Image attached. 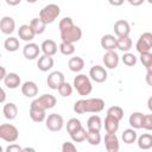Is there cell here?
Listing matches in <instances>:
<instances>
[{
  "mask_svg": "<svg viewBox=\"0 0 152 152\" xmlns=\"http://www.w3.org/2000/svg\"><path fill=\"white\" fill-rule=\"evenodd\" d=\"M104 108V101L100 97L81 99L74 103V112L76 114L100 113Z\"/></svg>",
  "mask_w": 152,
  "mask_h": 152,
  "instance_id": "6da1fadb",
  "label": "cell"
},
{
  "mask_svg": "<svg viewBox=\"0 0 152 152\" xmlns=\"http://www.w3.org/2000/svg\"><path fill=\"white\" fill-rule=\"evenodd\" d=\"M74 88L76 89V91L81 95V96H86L89 95L93 90V84L89 78V76L84 75V74H80L74 78Z\"/></svg>",
  "mask_w": 152,
  "mask_h": 152,
  "instance_id": "7a4b0ae2",
  "label": "cell"
},
{
  "mask_svg": "<svg viewBox=\"0 0 152 152\" xmlns=\"http://www.w3.org/2000/svg\"><path fill=\"white\" fill-rule=\"evenodd\" d=\"M61 14V8L58 5L56 4H49L46 6H44L40 12H39V18L48 25V24H52Z\"/></svg>",
  "mask_w": 152,
  "mask_h": 152,
  "instance_id": "3957f363",
  "label": "cell"
},
{
  "mask_svg": "<svg viewBox=\"0 0 152 152\" xmlns=\"http://www.w3.org/2000/svg\"><path fill=\"white\" fill-rule=\"evenodd\" d=\"M19 138L18 128L12 124H1L0 125V139L6 142H15Z\"/></svg>",
  "mask_w": 152,
  "mask_h": 152,
  "instance_id": "277c9868",
  "label": "cell"
},
{
  "mask_svg": "<svg viewBox=\"0 0 152 152\" xmlns=\"http://www.w3.org/2000/svg\"><path fill=\"white\" fill-rule=\"evenodd\" d=\"M56 103H57V99L53 95L43 94V95H40L39 97L34 99L31 102V107H36V108H39V109L48 110V109L53 108L56 106Z\"/></svg>",
  "mask_w": 152,
  "mask_h": 152,
  "instance_id": "5b68a950",
  "label": "cell"
},
{
  "mask_svg": "<svg viewBox=\"0 0 152 152\" xmlns=\"http://www.w3.org/2000/svg\"><path fill=\"white\" fill-rule=\"evenodd\" d=\"M59 34H61V40L62 42L75 44V43H77V42L81 40V38H82V30H81L80 26L74 25L70 28L59 32Z\"/></svg>",
  "mask_w": 152,
  "mask_h": 152,
  "instance_id": "8992f818",
  "label": "cell"
},
{
  "mask_svg": "<svg viewBox=\"0 0 152 152\" xmlns=\"http://www.w3.org/2000/svg\"><path fill=\"white\" fill-rule=\"evenodd\" d=\"M45 126L51 132H59L64 127V119L61 114L51 113L45 118Z\"/></svg>",
  "mask_w": 152,
  "mask_h": 152,
  "instance_id": "52a82bcc",
  "label": "cell"
},
{
  "mask_svg": "<svg viewBox=\"0 0 152 152\" xmlns=\"http://www.w3.org/2000/svg\"><path fill=\"white\" fill-rule=\"evenodd\" d=\"M135 49L139 53L142 52H151L152 49V33L151 32H144L135 43Z\"/></svg>",
  "mask_w": 152,
  "mask_h": 152,
  "instance_id": "ba28073f",
  "label": "cell"
},
{
  "mask_svg": "<svg viewBox=\"0 0 152 152\" xmlns=\"http://www.w3.org/2000/svg\"><path fill=\"white\" fill-rule=\"evenodd\" d=\"M107 70L102 65H94L89 70V78L96 83H103L107 80Z\"/></svg>",
  "mask_w": 152,
  "mask_h": 152,
  "instance_id": "9c48e42d",
  "label": "cell"
},
{
  "mask_svg": "<svg viewBox=\"0 0 152 152\" xmlns=\"http://www.w3.org/2000/svg\"><path fill=\"white\" fill-rule=\"evenodd\" d=\"M65 81V77H64V74L59 70H56V71H52L51 74H49L48 78H46V83H48V87L52 90H57L58 87Z\"/></svg>",
  "mask_w": 152,
  "mask_h": 152,
  "instance_id": "30bf717a",
  "label": "cell"
},
{
  "mask_svg": "<svg viewBox=\"0 0 152 152\" xmlns=\"http://www.w3.org/2000/svg\"><path fill=\"white\" fill-rule=\"evenodd\" d=\"M39 53H40V46L33 42L26 43L25 46L23 48V55L26 59L33 61L39 57Z\"/></svg>",
  "mask_w": 152,
  "mask_h": 152,
  "instance_id": "8fae6325",
  "label": "cell"
},
{
  "mask_svg": "<svg viewBox=\"0 0 152 152\" xmlns=\"http://www.w3.org/2000/svg\"><path fill=\"white\" fill-rule=\"evenodd\" d=\"M114 33L116 37H125V36H129L131 32V25L127 20L124 19H119L114 23Z\"/></svg>",
  "mask_w": 152,
  "mask_h": 152,
  "instance_id": "7c38bea8",
  "label": "cell"
},
{
  "mask_svg": "<svg viewBox=\"0 0 152 152\" xmlns=\"http://www.w3.org/2000/svg\"><path fill=\"white\" fill-rule=\"evenodd\" d=\"M104 147L108 152H118L120 148L119 138L115 133H106L104 135Z\"/></svg>",
  "mask_w": 152,
  "mask_h": 152,
  "instance_id": "4fadbf2b",
  "label": "cell"
},
{
  "mask_svg": "<svg viewBox=\"0 0 152 152\" xmlns=\"http://www.w3.org/2000/svg\"><path fill=\"white\" fill-rule=\"evenodd\" d=\"M119 61H120L119 55L114 50L107 51L103 55V58H102V62H103V64L107 69H115L119 64Z\"/></svg>",
  "mask_w": 152,
  "mask_h": 152,
  "instance_id": "5bb4252c",
  "label": "cell"
},
{
  "mask_svg": "<svg viewBox=\"0 0 152 152\" xmlns=\"http://www.w3.org/2000/svg\"><path fill=\"white\" fill-rule=\"evenodd\" d=\"M15 30V21L12 17H2L0 19V31L4 33V34H12Z\"/></svg>",
  "mask_w": 152,
  "mask_h": 152,
  "instance_id": "9a60e30c",
  "label": "cell"
},
{
  "mask_svg": "<svg viewBox=\"0 0 152 152\" xmlns=\"http://www.w3.org/2000/svg\"><path fill=\"white\" fill-rule=\"evenodd\" d=\"M18 36L21 40L28 43V42H32L36 33L33 32L32 27L30 26V24H23L21 26H19L18 28Z\"/></svg>",
  "mask_w": 152,
  "mask_h": 152,
  "instance_id": "2e32d148",
  "label": "cell"
},
{
  "mask_svg": "<svg viewBox=\"0 0 152 152\" xmlns=\"http://www.w3.org/2000/svg\"><path fill=\"white\" fill-rule=\"evenodd\" d=\"M21 93L26 97H36L38 95V86L33 81H26L21 84Z\"/></svg>",
  "mask_w": 152,
  "mask_h": 152,
  "instance_id": "e0dca14e",
  "label": "cell"
},
{
  "mask_svg": "<svg viewBox=\"0 0 152 152\" xmlns=\"http://www.w3.org/2000/svg\"><path fill=\"white\" fill-rule=\"evenodd\" d=\"M57 50H58L57 43L55 40H52V39H45L40 45V51L43 52V55H46V56L56 55Z\"/></svg>",
  "mask_w": 152,
  "mask_h": 152,
  "instance_id": "ac0fdd59",
  "label": "cell"
},
{
  "mask_svg": "<svg viewBox=\"0 0 152 152\" xmlns=\"http://www.w3.org/2000/svg\"><path fill=\"white\" fill-rule=\"evenodd\" d=\"M53 63H55V61H53L52 56H46V55H43V56L38 57V61H37V66H38V69H39L40 71L45 72V71H49V70H51V69H52Z\"/></svg>",
  "mask_w": 152,
  "mask_h": 152,
  "instance_id": "d6986e66",
  "label": "cell"
},
{
  "mask_svg": "<svg viewBox=\"0 0 152 152\" xmlns=\"http://www.w3.org/2000/svg\"><path fill=\"white\" fill-rule=\"evenodd\" d=\"M4 83L7 88L15 89L21 84V80L17 72H8V74H6L5 78H4Z\"/></svg>",
  "mask_w": 152,
  "mask_h": 152,
  "instance_id": "ffe728a7",
  "label": "cell"
},
{
  "mask_svg": "<svg viewBox=\"0 0 152 152\" xmlns=\"http://www.w3.org/2000/svg\"><path fill=\"white\" fill-rule=\"evenodd\" d=\"M100 44H101V48L106 51L115 50L116 49V37L114 34H104V36H102Z\"/></svg>",
  "mask_w": 152,
  "mask_h": 152,
  "instance_id": "44dd1931",
  "label": "cell"
},
{
  "mask_svg": "<svg viewBox=\"0 0 152 152\" xmlns=\"http://www.w3.org/2000/svg\"><path fill=\"white\" fill-rule=\"evenodd\" d=\"M2 113H4V116L7 120H10V121L14 120L17 118V115H18V107L13 102H7L6 104H4Z\"/></svg>",
  "mask_w": 152,
  "mask_h": 152,
  "instance_id": "7402d4cb",
  "label": "cell"
},
{
  "mask_svg": "<svg viewBox=\"0 0 152 152\" xmlns=\"http://www.w3.org/2000/svg\"><path fill=\"white\" fill-rule=\"evenodd\" d=\"M132 39L129 38V36H125V37H116V49H119L122 52H128L132 49Z\"/></svg>",
  "mask_w": 152,
  "mask_h": 152,
  "instance_id": "603a6c76",
  "label": "cell"
},
{
  "mask_svg": "<svg viewBox=\"0 0 152 152\" xmlns=\"http://www.w3.org/2000/svg\"><path fill=\"white\" fill-rule=\"evenodd\" d=\"M68 66H69L70 71H72V72H80L84 68V61H83L82 57H78V56L71 57L68 61Z\"/></svg>",
  "mask_w": 152,
  "mask_h": 152,
  "instance_id": "cb8c5ba5",
  "label": "cell"
},
{
  "mask_svg": "<svg viewBox=\"0 0 152 152\" xmlns=\"http://www.w3.org/2000/svg\"><path fill=\"white\" fill-rule=\"evenodd\" d=\"M102 128V120L99 115H91L87 120V129L88 131H96L100 132Z\"/></svg>",
  "mask_w": 152,
  "mask_h": 152,
  "instance_id": "d4e9b609",
  "label": "cell"
},
{
  "mask_svg": "<svg viewBox=\"0 0 152 152\" xmlns=\"http://www.w3.org/2000/svg\"><path fill=\"white\" fill-rule=\"evenodd\" d=\"M140 150H150L152 147V135L150 133H144L135 140Z\"/></svg>",
  "mask_w": 152,
  "mask_h": 152,
  "instance_id": "484cf974",
  "label": "cell"
},
{
  "mask_svg": "<svg viewBox=\"0 0 152 152\" xmlns=\"http://www.w3.org/2000/svg\"><path fill=\"white\" fill-rule=\"evenodd\" d=\"M30 118L33 122H43L46 118V110L30 106Z\"/></svg>",
  "mask_w": 152,
  "mask_h": 152,
  "instance_id": "4316f807",
  "label": "cell"
},
{
  "mask_svg": "<svg viewBox=\"0 0 152 152\" xmlns=\"http://www.w3.org/2000/svg\"><path fill=\"white\" fill-rule=\"evenodd\" d=\"M119 120H116L115 118L110 116V115H106L104 119V129L108 133H116L119 129Z\"/></svg>",
  "mask_w": 152,
  "mask_h": 152,
  "instance_id": "83f0119b",
  "label": "cell"
},
{
  "mask_svg": "<svg viewBox=\"0 0 152 152\" xmlns=\"http://www.w3.org/2000/svg\"><path fill=\"white\" fill-rule=\"evenodd\" d=\"M30 26L32 27L33 32L37 34H42L45 32V28H46V24L38 17V18H33L31 21H30Z\"/></svg>",
  "mask_w": 152,
  "mask_h": 152,
  "instance_id": "f1b7e54d",
  "label": "cell"
},
{
  "mask_svg": "<svg viewBox=\"0 0 152 152\" xmlns=\"http://www.w3.org/2000/svg\"><path fill=\"white\" fill-rule=\"evenodd\" d=\"M19 46H20L19 39L15 38V37H12V36L8 37V38H6L5 42H4V48L8 52H15L19 49Z\"/></svg>",
  "mask_w": 152,
  "mask_h": 152,
  "instance_id": "f546056e",
  "label": "cell"
},
{
  "mask_svg": "<svg viewBox=\"0 0 152 152\" xmlns=\"http://www.w3.org/2000/svg\"><path fill=\"white\" fill-rule=\"evenodd\" d=\"M121 138H122V141H124L125 144L129 145V144L135 142V140H137V138H138V134H137L135 129L131 127V128H127V129H125V131L122 132Z\"/></svg>",
  "mask_w": 152,
  "mask_h": 152,
  "instance_id": "4dcf8cb0",
  "label": "cell"
},
{
  "mask_svg": "<svg viewBox=\"0 0 152 152\" xmlns=\"http://www.w3.org/2000/svg\"><path fill=\"white\" fill-rule=\"evenodd\" d=\"M142 116L144 114L141 112H134L129 115V119H128V122L131 125L132 128L134 129H139L141 128V121H142Z\"/></svg>",
  "mask_w": 152,
  "mask_h": 152,
  "instance_id": "1f68e13d",
  "label": "cell"
},
{
  "mask_svg": "<svg viewBox=\"0 0 152 152\" xmlns=\"http://www.w3.org/2000/svg\"><path fill=\"white\" fill-rule=\"evenodd\" d=\"M86 140L91 145V146H97L101 142V134L100 132L96 131H88L87 129V137Z\"/></svg>",
  "mask_w": 152,
  "mask_h": 152,
  "instance_id": "d6a6232c",
  "label": "cell"
},
{
  "mask_svg": "<svg viewBox=\"0 0 152 152\" xmlns=\"http://www.w3.org/2000/svg\"><path fill=\"white\" fill-rule=\"evenodd\" d=\"M58 50L61 51L62 55L64 56H71L75 52V45L72 43H66V42H61L58 45Z\"/></svg>",
  "mask_w": 152,
  "mask_h": 152,
  "instance_id": "836d02e7",
  "label": "cell"
},
{
  "mask_svg": "<svg viewBox=\"0 0 152 152\" xmlns=\"http://www.w3.org/2000/svg\"><path fill=\"white\" fill-rule=\"evenodd\" d=\"M69 135H70V138L74 142H83L86 140V137H87V131H86V128L81 127V128H78L77 131H75L74 133H71Z\"/></svg>",
  "mask_w": 152,
  "mask_h": 152,
  "instance_id": "e575fe53",
  "label": "cell"
},
{
  "mask_svg": "<svg viewBox=\"0 0 152 152\" xmlns=\"http://www.w3.org/2000/svg\"><path fill=\"white\" fill-rule=\"evenodd\" d=\"M107 115H110V116L115 118L116 120L121 121L124 118V109L120 106H112L107 109Z\"/></svg>",
  "mask_w": 152,
  "mask_h": 152,
  "instance_id": "d590c367",
  "label": "cell"
},
{
  "mask_svg": "<svg viewBox=\"0 0 152 152\" xmlns=\"http://www.w3.org/2000/svg\"><path fill=\"white\" fill-rule=\"evenodd\" d=\"M81 127H82V124H81V121H80L78 119H76V118H71V119H69V120L66 121V131H68L69 134L74 133L75 131H77V129L81 128Z\"/></svg>",
  "mask_w": 152,
  "mask_h": 152,
  "instance_id": "8d00e7d4",
  "label": "cell"
},
{
  "mask_svg": "<svg viewBox=\"0 0 152 152\" xmlns=\"http://www.w3.org/2000/svg\"><path fill=\"white\" fill-rule=\"evenodd\" d=\"M58 93H59V95L61 96H63V97H69L71 94H72V86L70 84V83H68V82H63L59 87H58Z\"/></svg>",
  "mask_w": 152,
  "mask_h": 152,
  "instance_id": "74e56055",
  "label": "cell"
},
{
  "mask_svg": "<svg viewBox=\"0 0 152 152\" xmlns=\"http://www.w3.org/2000/svg\"><path fill=\"white\" fill-rule=\"evenodd\" d=\"M140 62L146 68V70H152V53L151 52L140 53Z\"/></svg>",
  "mask_w": 152,
  "mask_h": 152,
  "instance_id": "f35d334b",
  "label": "cell"
},
{
  "mask_svg": "<svg viewBox=\"0 0 152 152\" xmlns=\"http://www.w3.org/2000/svg\"><path fill=\"white\" fill-rule=\"evenodd\" d=\"M122 63L127 66H134L137 64V57L134 53H131V52H124V56H122Z\"/></svg>",
  "mask_w": 152,
  "mask_h": 152,
  "instance_id": "ab89813d",
  "label": "cell"
},
{
  "mask_svg": "<svg viewBox=\"0 0 152 152\" xmlns=\"http://www.w3.org/2000/svg\"><path fill=\"white\" fill-rule=\"evenodd\" d=\"M74 25H75V24H74L72 19H71L70 17H65V18L61 19V21H59V24H58V28H59V32H62V31H65V30L70 28V27H71V26H74Z\"/></svg>",
  "mask_w": 152,
  "mask_h": 152,
  "instance_id": "60d3db41",
  "label": "cell"
},
{
  "mask_svg": "<svg viewBox=\"0 0 152 152\" xmlns=\"http://www.w3.org/2000/svg\"><path fill=\"white\" fill-rule=\"evenodd\" d=\"M141 128L146 131L152 129V114H144L142 121H141Z\"/></svg>",
  "mask_w": 152,
  "mask_h": 152,
  "instance_id": "b9f144b4",
  "label": "cell"
},
{
  "mask_svg": "<svg viewBox=\"0 0 152 152\" xmlns=\"http://www.w3.org/2000/svg\"><path fill=\"white\" fill-rule=\"evenodd\" d=\"M76 151H77V148L74 145V141L72 142H70V141L63 142V145H62V152H76Z\"/></svg>",
  "mask_w": 152,
  "mask_h": 152,
  "instance_id": "7bdbcfd3",
  "label": "cell"
},
{
  "mask_svg": "<svg viewBox=\"0 0 152 152\" xmlns=\"http://www.w3.org/2000/svg\"><path fill=\"white\" fill-rule=\"evenodd\" d=\"M21 150H23V147H20L15 142H11V145L6 147V152H21Z\"/></svg>",
  "mask_w": 152,
  "mask_h": 152,
  "instance_id": "ee69618b",
  "label": "cell"
},
{
  "mask_svg": "<svg viewBox=\"0 0 152 152\" xmlns=\"http://www.w3.org/2000/svg\"><path fill=\"white\" fill-rule=\"evenodd\" d=\"M124 1H125V0H108L109 5H112V6H114V7L121 6V5L124 4Z\"/></svg>",
  "mask_w": 152,
  "mask_h": 152,
  "instance_id": "f6af8a7d",
  "label": "cell"
},
{
  "mask_svg": "<svg viewBox=\"0 0 152 152\" xmlns=\"http://www.w3.org/2000/svg\"><path fill=\"white\" fill-rule=\"evenodd\" d=\"M125 1H127L132 6H140V5H142V2L145 0H125Z\"/></svg>",
  "mask_w": 152,
  "mask_h": 152,
  "instance_id": "bcb514c9",
  "label": "cell"
},
{
  "mask_svg": "<svg viewBox=\"0 0 152 152\" xmlns=\"http://www.w3.org/2000/svg\"><path fill=\"white\" fill-rule=\"evenodd\" d=\"M6 101V93H5V90L0 87V103H4Z\"/></svg>",
  "mask_w": 152,
  "mask_h": 152,
  "instance_id": "7dc6e473",
  "label": "cell"
},
{
  "mask_svg": "<svg viewBox=\"0 0 152 152\" xmlns=\"http://www.w3.org/2000/svg\"><path fill=\"white\" fill-rule=\"evenodd\" d=\"M151 77H152V70H147V74H146V82H147L148 86H152Z\"/></svg>",
  "mask_w": 152,
  "mask_h": 152,
  "instance_id": "c3c4849f",
  "label": "cell"
},
{
  "mask_svg": "<svg viewBox=\"0 0 152 152\" xmlns=\"http://www.w3.org/2000/svg\"><path fill=\"white\" fill-rule=\"evenodd\" d=\"M5 1L10 6H17V5H19L21 2V0H5Z\"/></svg>",
  "mask_w": 152,
  "mask_h": 152,
  "instance_id": "681fc988",
  "label": "cell"
},
{
  "mask_svg": "<svg viewBox=\"0 0 152 152\" xmlns=\"http://www.w3.org/2000/svg\"><path fill=\"white\" fill-rule=\"evenodd\" d=\"M6 74H7V72H6V69H5L4 66H0V81H4Z\"/></svg>",
  "mask_w": 152,
  "mask_h": 152,
  "instance_id": "f907efd6",
  "label": "cell"
},
{
  "mask_svg": "<svg viewBox=\"0 0 152 152\" xmlns=\"http://www.w3.org/2000/svg\"><path fill=\"white\" fill-rule=\"evenodd\" d=\"M151 103H152V97H150L148 101H147V104H148V109H150V110H152V104H151Z\"/></svg>",
  "mask_w": 152,
  "mask_h": 152,
  "instance_id": "816d5d0a",
  "label": "cell"
},
{
  "mask_svg": "<svg viewBox=\"0 0 152 152\" xmlns=\"http://www.w3.org/2000/svg\"><path fill=\"white\" fill-rule=\"evenodd\" d=\"M26 151H32V152H33V151H36V150L32 148V147H25V148L21 150V152H26Z\"/></svg>",
  "mask_w": 152,
  "mask_h": 152,
  "instance_id": "f5cc1de1",
  "label": "cell"
},
{
  "mask_svg": "<svg viewBox=\"0 0 152 152\" xmlns=\"http://www.w3.org/2000/svg\"><path fill=\"white\" fill-rule=\"evenodd\" d=\"M38 0H26V2H28V4H34V2H37Z\"/></svg>",
  "mask_w": 152,
  "mask_h": 152,
  "instance_id": "db71d44e",
  "label": "cell"
},
{
  "mask_svg": "<svg viewBox=\"0 0 152 152\" xmlns=\"http://www.w3.org/2000/svg\"><path fill=\"white\" fill-rule=\"evenodd\" d=\"M2 151H4V148H2L1 146H0V152H2Z\"/></svg>",
  "mask_w": 152,
  "mask_h": 152,
  "instance_id": "11a10c76",
  "label": "cell"
},
{
  "mask_svg": "<svg viewBox=\"0 0 152 152\" xmlns=\"http://www.w3.org/2000/svg\"><path fill=\"white\" fill-rule=\"evenodd\" d=\"M147 1H148V2H150V4H152V0H147Z\"/></svg>",
  "mask_w": 152,
  "mask_h": 152,
  "instance_id": "9f6ffc18",
  "label": "cell"
},
{
  "mask_svg": "<svg viewBox=\"0 0 152 152\" xmlns=\"http://www.w3.org/2000/svg\"><path fill=\"white\" fill-rule=\"evenodd\" d=\"M0 58H1V52H0Z\"/></svg>",
  "mask_w": 152,
  "mask_h": 152,
  "instance_id": "6f0895ef",
  "label": "cell"
}]
</instances>
